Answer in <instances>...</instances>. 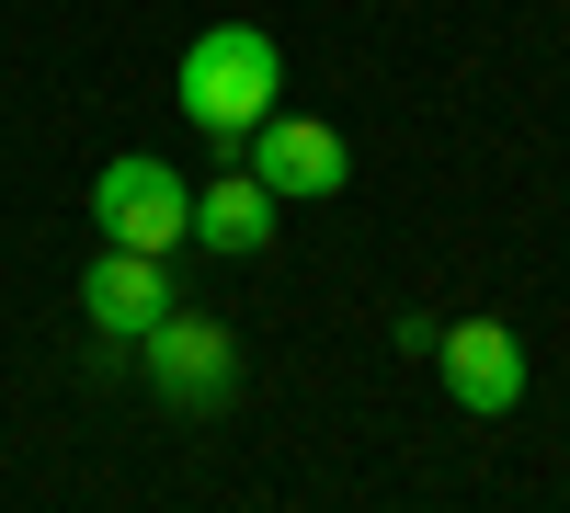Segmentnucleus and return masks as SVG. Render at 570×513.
I'll return each mask as SVG.
<instances>
[{"instance_id":"4","label":"nucleus","mask_w":570,"mask_h":513,"mask_svg":"<svg viewBox=\"0 0 570 513\" xmlns=\"http://www.w3.org/2000/svg\"><path fill=\"white\" fill-rule=\"evenodd\" d=\"M434 377L456 411H480V423H502L513 399H525V343L502 332V319H456V332H434Z\"/></svg>"},{"instance_id":"3","label":"nucleus","mask_w":570,"mask_h":513,"mask_svg":"<svg viewBox=\"0 0 570 513\" xmlns=\"http://www.w3.org/2000/svg\"><path fill=\"white\" fill-rule=\"evenodd\" d=\"M91 228H104L115 251H183L195 240V195L160 171V160H104V182H91Z\"/></svg>"},{"instance_id":"2","label":"nucleus","mask_w":570,"mask_h":513,"mask_svg":"<svg viewBox=\"0 0 570 513\" xmlns=\"http://www.w3.org/2000/svg\"><path fill=\"white\" fill-rule=\"evenodd\" d=\"M137 365H149V399L183 411V423H206V411L240 399V343H228V319H206V308H171L160 332H137Z\"/></svg>"},{"instance_id":"7","label":"nucleus","mask_w":570,"mask_h":513,"mask_svg":"<svg viewBox=\"0 0 570 513\" xmlns=\"http://www.w3.org/2000/svg\"><path fill=\"white\" fill-rule=\"evenodd\" d=\"M274 182L263 171H228V182H206V195H195V240L206 251H228V263H252V251H274Z\"/></svg>"},{"instance_id":"1","label":"nucleus","mask_w":570,"mask_h":513,"mask_svg":"<svg viewBox=\"0 0 570 513\" xmlns=\"http://www.w3.org/2000/svg\"><path fill=\"white\" fill-rule=\"evenodd\" d=\"M183 115H195L217 149H252V126L285 115V58H274V34L206 23L195 46H183Z\"/></svg>"},{"instance_id":"6","label":"nucleus","mask_w":570,"mask_h":513,"mask_svg":"<svg viewBox=\"0 0 570 513\" xmlns=\"http://www.w3.org/2000/svg\"><path fill=\"white\" fill-rule=\"evenodd\" d=\"M252 171L274 182V195H343V182H354V149H343L320 115H263V126H252Z\"/></svg>"},{"instance_id":"5","label":"nucleus","mask_w":570,"mask_h":513,"mask_svg":"<svg viewBox=\"0 0 570 513\" xmlns=\"http://www.w3.org/2000/svg\"><path fill=\"white\" fill-rule=\"evenodd\" d=\"M80 308H91V332H104V343L160 332V319H171V274H160V251H115V240H104V263L80 274Z\"/></svg>"}]
</instances>
